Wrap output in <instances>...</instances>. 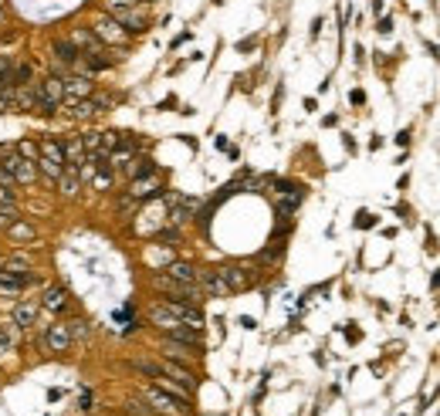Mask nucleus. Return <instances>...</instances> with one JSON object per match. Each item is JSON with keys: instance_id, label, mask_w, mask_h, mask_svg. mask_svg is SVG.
Instances as JSON below:
<instances>
[{"instance_id": "1", "label": "nucleus", "mask_w": 440, "mask_h": 416, "mask_svg": "<svg viewBox=\"0 0 440 416\" xmlns=\"http://www.w3.org/2000/svg\"><path fill=\"white\" fill-rule=\"evenodd\" d=\"M34 92L38 95H34V109H31V112L41 115V119L61 115V109H65V75H55V72L41 75Z\"/></svg>"}, {"instance_id": "2", "label": "nucleus", "mask_w": 440, "mask_h": 416, "mask_svg": "<svg viewBox=\"0 0 440 416\" xmlns=\"http://www.w3.org/2000/svg\"><path fill=\"white\" fill-rule=\"evenodd\" d=\"M142 403H149V410L159 416H190V406L187 399H176L173 393L159 389V386H142Z\"/></svg>"}, {"instance_id": "3", "label": "nucleus", "mask_w": 440, "mask_h": 416, "mask_svg": "<svg viewBox=\"0 0 440 416\" xmlns=\"http://www.w3.org/2000/svg\"><path fill=\"white\" fill-rule=\"evenodd\" d=\"M0 166L14 176V183L18 187H34L41 176H38V166L31 163V159H24V156H18V149H14V142L7 146V149L0 152Z\"/></svg>"}, {"instance_id": "4", "label": "nucleus", "mask_w": 440, "mask_h": 416, "mask_svg": "<svg viewBox=\"0 0 440 416\" xmlns=\"http://www.w3.org/2000/svg\"><path fill=\"white\" fill-rule=\"evenodd\" d=\"M88 27L95 31V38L102 41L105 48H129V44H133V34H126V27L115 18H109L105 11H98L95 20H92Z\"/></svg>"}, {"instance_id": "5", "label": "nucleus", "mask_w": 440, "mask_h": 416, "mask_svg": "<svg viewBox=\"0 0 440 416\" xmlns=\"http://www.w3.org/2000/svg\"><path fill=\"white\" fill-rule=\"evenodd\" d=\"M48 55H51V72H55V75H72V72H78V65H81V51H78L68 38H51Z\"/></svg>"}, {"instance_id": "6", "label": "nucleus", "mask_w": 440, "mask_h": 416, "mask_svg": "<svg viewBox=\"0 0 440 416\" xmlns=\"http://www.w3.org/2000/svg\"><path fill=\"white\" fill-rule=\"evenodd\" d=\"M109 18H115L122 27H126V34H146L149 31V11H146V4H135V7H119V11H109Z\"/></svg>"}, {"instance_id": "7", "label": "nucleus", "mask_w": 440, "mask_h": 416, "mask_svg": "<svg viewBox=\"0 0 440 416\" xmlns=\"http://www.w3.org/2000/svg\"><path fill=\"white\" fill-rule=\"evenodd\" d=\"M159 193H163V176H159V170L146 173V176H135L133 183H129V189H126V196L135 200V203L153 200V196H159Z\"/></svg>"}, {"instance_id": "8", "label": "nucleus", "mask_w": 440, "mask_h": 416, "mask_svg": "<svg viewBox=\"0 0 440 416\" xmlns=\"http://www.w3.org/2000/svg\"><path fill=\"white\" fill-rule=\"evenodd\" d=\"M44 345H48V352H55V356H61V352H68V349L75 345V335H72V325L65 322V318H58V322H51L48 328H44Z\"/></svg>"}, {"instance_id": "9", "label": "nucleus", "mask_w": 440, "mask_h": 416, "mask_svg": "<svg viewBox=\"0 0 440 416\" xmlns=\"http://www.w3.org/2000/svg\"><path fill=\"white\" fill-rule=\"evenodd\" d=\"M38 302H41V311H48V315H65V311L72 308V295H68V288H61V284H44Z\"/></svg>"}, {"instance_id": "10", "label": "nucleus", "mask_w": 440, "mask_h": 416, "mask_svg": "<svg viewBox=\"0 0 440 416\" xmlns=\"http://www.w3.org/2000/svg\"><path fill=\"white\" fill-rule=\"evenodd\" d=\"M41 318V302L38 298H18L14 308H11V322L18 325L20 332H31Z\"/></svg>"}, {"instance_id": "11", "label": "nucleus", "mask_w": 440, "mask_h": 416, "mask_svg": "<svg viewBox=\"0 0 440 416\" xmlns=\"http://www.w3.org/2000/svg\"><path fill=\"white\" fill-rule=\"evenodd\" d=\"M196 288L204 291V298H227L230 288L224 281V274H220V267L217 271H196Z\"/></svg>"}, {"instance_id": "12", "label": "nucleus", "mask_w": 440, "mask_h": 416, "mask_svg": "<svg viewBox=\"0 0 440 416\" xmlns=\"http://www.w3.org/2000/svg\"><path fill=\"white\" fill-rule=\"evenodd\" d=\"M65 38L72 41L81 55H92V51H102V48H105V44L95 38V31H92L88 24H72V31H68Z\"/></svg>"}, {"instance_id": "13", "label": "nucleus", "mask_w": 440, "mask_h": 416, "mask_svg": "<svg viewBox=\"0 0 440 416\" xmlns=\"http://www.w3.org/2000/svg\"><path fill=\"white\" fill-rule=\"evenodd\" d=\"M88 95H95V78L88 75H65V105L68 102H78V98H88Z\"/></svg>"}, {"instance_id": "14", "label": "nucleus", "mask_w": 440, "mask_h": 416, "mask_svg": "<svg viewBox=\"0 0 440 416\" xmlns=\"http://www.w3.org/2000/svg\"><path fill=\"white\" fill-rule=\"evenodd\" d=\"M163 304L170 308L173 315L180 318L183 325H193V328H204V311L200 304H190V302H176V298H163Z\"/></svg>"}, {"instance_id": "15", "label": "nucleus", "mask_w": 440, "mask_h": 416, "mask_svg": "<svg viewBox=\"0 0 440 416\" xmlns=\"http://www.w3.org/2000/svg\"><path fill=\"white\" fill-rule=\"evenodd\" d=\"M58 196L61 200H78V193L85 189V183H81V173L75 170V166H65V173H61V180L55 183Z\"/></svg>"}, {"instance_id": "16", "label": "nucleus", "mask_w": 440, "mask_h": 416, "mask_svg": "<svg viewBox=\"0 0 440 416\" xmlns=\"http://www.w3.org/2000/svg\"><path fill=\"white\" fill-rule=\"evenodd\" d=\"M4 237L11 241V244H34L38 241V227L31 224V220H24V217H18L11 227H4Z\"/></svg>"}, {"instance_id": "17", "label": "nucleus", "mask_w": 440, "mask_h": 416, "mask_svg": "<svg viewBox=\"0 0 440 416\" xmlns=\"http://www.w3.org/2000/svg\"><path fill=\"white\" fill-rule=\"evenodd\" d=\"M196 207H200V200H193V196H170V224L173 227L187 224L196 213Z\"/></svg>"}, {"instance_id": "18", "label": "nucleus", "mask_w": 440, "mask_h": 416, "mask_svg": "<svg viewBox=\"0 0 440 416\" xmlns=\"http://www.w3.org/2000/svg\"><path fill=\"white\" fill-rule=\"evenodd\" d=\"M61 152H65V166H75V170H81V163H85V146H81V135H65V139H61Z\"/></svg>"}, {"instance_id": "19", "label": "nucleus", "mask_w": 440, "mask_h": 416, "mask_svg": "<svg viewBox=\"0 0 440 416\" xmlns=\"http://www.w3.org/2000/svg\"><path fill=\"white\" fill-rule=\"evenodd\" d=\"M220 274H224V281H227L230 295L234 291H248L251 284H254V278H251V271H244V267H220Z\"/></svg>"}, {"instance_id": "20", "label": "nucleus", "mask_w": 440, "mask_h": 416, "mask_svg": "<svg viewBox=\"0 0 440 416\" xmlns=\"http://www.w3.org/2000/svg\"><path fill=\"white\" fill-rule=\"evenodd\" d=\"M163 352H166V359H173V362H187V359H196V356H200V349H196V345L173 342V339H163Z\"/></svg>"}, {"instance_id": "21", "label": "nucleus", "mask_w": 440, "mask_h": 416, "mask_svg": "<svg viewBox=\"0 0 440 416\" xmlns=\"http://www.w3.org/2000/svg\"><path fill=\"white\" fill-rule=\"evenodd\" d=\"M38 65L27 61V58H18V68H14V88H31L38 81Z\"/></svg>"}, {"instance_id": "22", "label": "nucleus", "mask_w": 440, "mask_h": 416, "mask_svg": "<svg viewBox=\"0 0 440 416\" xmlns=\"http://www.w3.org/2000/svg\"><path fill=\"white\" fill-rule=\"evenodd\" d=\"M163 274H170L173 281H183V284H196V267L190 261H170L163 267Z\"/></svg>"}, {"instance_id": "23", "label": "nucleus", "mask_w": 440, "mask_h": 416, "mask_svg": "<svg viewBox=\"0 0 440 416\" xmlns=\"http://www.w3.org/2000/svg\"><path fill=\"white\" fill-rule=\"evenodd\" d=\"M14 149H18V156H24V159H31V163H34V159L41 156V142H38V139H20Z\"/></svg>"}, {"instance_id": "24", "label": "nucleus", "mask_w": 440, "mask_h": 416, "mask_svg": "<svg viewBox=\"0 0 440 416\" xmlns=\"http://www.w3.org/2000/svg\"><path fill=\"white\" fill-rule=\"evenodd\" d=\"M81 146H85V152H102V129H85Z\"/></svg>"}, {"instance_id": "25", "label": "nucleus", "mask_w": 440, "mask_h": 416, "mask_svg": "<svg viewBox=\"0 0 440 416\" xmlns=\"http://www.w3.org/2000/svg\"><path fill=\"white\" fill-rule=\"evenodd\" d=\"M122 410H126V413H129V416H156L153 410H149V406H142L139 399H129V403H126Z\"/></svg>"}, {"instance_id": "26", "label": "nucleus", "mask_w": 440, "mask_h": 416, "mask_svg": "<svg viewBox=\"0 0 440 416\" xmlns=\"http://www.w3.org/2000/svg\"><path fill=\"white\" fill-rule=\"evenodd\" d=\"M20 217V210H7V207H0V230L4 227H11L14 220Z\"/></svg>"}, {"instance_id": "27", "label": "nucleus", "mask_w": 440, "mask_h": 416, "mask_svg": "<svg viewBox=\"0 0 440 416\" xmlns=\"http://www.w3.org/2000/svg\"><path fill=\"white\" fill-rule=\"evenodd\" d=\"M68 325H72V335H75V339H85V335H88V322L78 318V322H68Z\"/></svg>"}, {"instance_id": "28", "label": "nucleus", "mask_w": 440, "mask_h": 416, "mask_svg": "<svg viewBox=\"0 0 440 416\" xmlns=\"http://www.w3.org/2000/svg\"><path fill=\"white\" fill-rule=\"evenodd\" d=\"M78 410H81V413H88V410H92V393H85V396H81Z\"/></svg>"}, {"instance_id": "29", "label": "nucleus", "mask_w": 440, "mask_h": 416, "mask_svg": "<svg viewBox=\"0 0 440 416\" xmlns=\"http://www.w3.org/2000/svg\"><path fill=\"white\" fill-rule=\"evenodd\" d=\"M0 18H4V4H0Z\"/></svg>"}]
</instances>
